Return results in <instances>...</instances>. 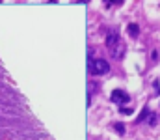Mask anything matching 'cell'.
<instances>
[{"mask_svg":"<svg viewBox=\"0 0 160 140\" xmlns=\"http://www.w3.org/2000/svg\"><path fill=\"white\" fill-rule=\"evenodd\" d=\"M106 47H108V50H110V54L114 56V58H123V54H125V43H123V39L119 38V34L118 32H110L108 34V38H106Z\"/></svg>","mask_w":160,"mask_h":140,"instance_id":"cell-1","label":"cell"},{"mask_svg":"<svg viewBox=\"0 0 160 140\" xmlns=\"http://www.w3.org/2000/svg\"><path fill=\"white\" fill-rule=\"evenodd\" d=\"M108 69H110V65H108L106 60H102V58H99V60H89V71H91L93 75H104V73H108Z\"/></svg>","mask_w":160,"mask_h":140,"instance_id":"cell-2","label":"cell"},{"mask_svg":"<svg viewBox=\"0 0 160 140\" xmlns=\"http://www.w3.org/2000/svg\"><path fill=\"white\" fill-rule=\"evenodd\" d=\"M128 99H130V97L125 92H121V90H114V92H112V101H114V103H121V105H123V103H127Z\"/></svg>","mask_w":160,"mask_h":140,"instance_id":"cell-3","label":"cell"},{"mask_svg":"<svg viewBox=\"0 0 160 140\" xmlns=\"http://www.w3.org/2000/svg\"><path fill=\"white\" fill-rule=\"evenodd\" d=\"M127 30H128V34H130V36H132V38H136V36H138V34H140V28H138V24H134V23H130V24H128V28H127Z\"/></svg>","mask_w":160,"mask_h":140,"instance_id":"cell-4","label":"cell"},{"mask_svg":"<svg viewBox=\"0 0 160 140\" xmlns=\"http://www.w3.org/2000/svg\"><path fill=\"white\" fill-rule=\"evenodd\" d=\"M155 120H157V118H155V116H151V118H149V123H151V125H155V123H157Z\"/></svg>","mask_w":160,"mask_h":140,"instance_id":"cell-6","label":"cell"},{"mask_svg":"<svg viewBox=\"0 0 160 140\" xmlns=\"http://www.w3.org/2000/svg\"><path fill=\"white\" fill-rule=\"evenodd\" d=\"M114 127H116V131H118V133H121V135L125 133V125H121V123H116Z\"/></svg>","mask_w":160,"mask_h":140,"instance_id":"cell-5","label":"cell"}]
</instances>
